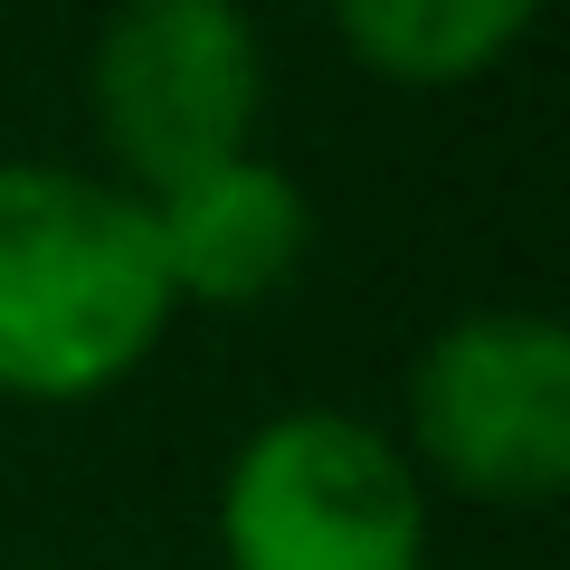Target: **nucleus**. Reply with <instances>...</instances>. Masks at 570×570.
<instances>
[{
  "instance_id": "6",
  "label": "nucleus",
  "mask_w": 570,
  "mask_h": 570,
  "mask_svg": "<svg viewBox=\"0 0 570 570\" xmlns=\"http://www.w3.org/2000/svg\"><path fill=\"white\" fill-rule=\"evenodd\" d=\"M532 29V0H343V39L400 86H456Z\"/></svg>"
},
{
  "instance_id": "5",
  "label": "nucleus",
  "mask_w": 570,
  "mask_h": 570,
  "mask_svg": "<svg viewBox=\"0 0 570 570\" xmlns=\"http://www.w3.org/2000/svg\"><path fill=\"white\" fill-rule=\"evenodd\" d=\"M153 247H163V285L171 305H266L314 247V209L276 163L238 153V163L200 171V181L142 200Z\"/></svg>"
},
{
  "instance_id": "1",
  "label": "nucleus",
  "mask_w": 570,
  "mask_h": 570,
  "mask_svg": "<svg viewBox=\"0 0 570 570\" xmlns=\"http://www.w3.org/2000/svg\"><path fill=\"white\" fill-rule=\"evenodd\" d=\"M171 324L163 247L134 190L0 163V390L96 400Z\"/></svg>"
},
{
  "instance_id": "4",
  "label": "nucleus",
  "mask_w": 570,
  "mask_h": 570,
  "mask_svg": "<svg viewBox=\"0 0 570 570\" xmlns=\"http://www.w3.org/2000/svg\"><path fill=\"white\" fill-rule=\"evenodd\" d=\"M419 456L466 494H561L570 475V333L542 314H466L409 371Z\"/></svg>"
},
{
  "instance_id": "3",
  "label": "nucleus",
  "mask_w": 570,
  "mask_h": 570,
  "mask_svg": "<svg viewBox=\"0 0 570 570\" xmlns=\"http://www.w3.org/2000/svg\"><path fill=\"white\" fill-rule=\"evenodd\" d=\"M266 67L228 0H134L96 39V124L153 200L238 163Z\"/></svg>"
},
{
  "instance_id": "2",
  "label": "nucleus",
  "mask_w": 570,
  "mask_h": 570,
  "mask_svg": "<svg viewBox=\"0 0 570 570\" xmlns=\"http://www.w3.org/2000/svg\"><path fill=\"white\" fill-rule=\"evenodd\" d=\"M219 532L238 570H419L428 494L371 419L285 409L238 448Z\"/></svg>"
}]
</instances>
